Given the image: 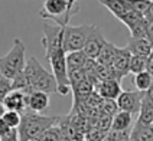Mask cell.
Here are the masks:
<instances>
[{"label": "cell", "mask_w": 153, "mask_h": 141, "mask_svg": "<svg viewBox=\"0 0 153 141\" xmlns=\"http://www.w3.org/2000/svg\"><path fill=\"white\" fill-rule=\"evenodd\" d=\"M59 117L43 115L42 112H35L26 109L22 112V120L17 127L19 141H36L49 127L58 123Z\"/></svg>", "instance_id": "cell-2"}, {"label": "cell", "mask_w": 153, "mask_h": 141, "mask_svg": "<svg viewBox=\"0 0 153 141\" xmlns=\"http://www.w3.org/2000/svg\"><path fill=\"white\" fill-rule=\"evenodd\" d=\"M146 95L149 97V100H150V101H153V83H152V86L146 91Z\"/></svg>", "instance_id": "cell-35"}, {"label": "cell", "mask_w": 153, "mask_h": 141, "mask_svg": "<svg viewBox=\"0 0 153 141\" xmlns=\"http://www.w3.org/2000/svg\"><path fill=\"white\" fill-rule=\"evenodd\" d=\"M139 123L146 125H152L153 123V101L149 100V97L146 95L142 100V105H140V109H139V115H137V120Z\"/></svg>", "instance_id": "cell-17"}, {"label": "cell", "mask_w": 153, "mask_h": 141, "mask_svg": "<svg viewBox=\"0 0 153 141\" xmlns=\"http://www.w3.org/2000/svg\"><path fill=\"white\" fill-rule=\"evenodd\" d=\"M79 12V4L72 3L71 0H43L39 16L52 23L65 27L68 26L71 17Z\"/></svg>", "instance_id": "cell-4"}, {"label": "cell", "mask_w": 153, "mask_h": 141, "mask_svg": "<svg viewBox=\"0 0 153 141\" xmlns=\"http://www.w3.org/2000/svg\"><path fill=\"white\" fill-rule=\"evenodd\" d=\"M42 46L45 48V58L56 78L58 94L67 95L71 91V85L67 71V52L64 49V27L55 23H43Z\"/></svg>", "instance_id": "cell-1"}, {"label": "cell", "mask_w": 153, "mask_h": 141, "mask_svg": "<svg viewBox=\"0 0 153 141\" xmlns=\"http://www.w3.org/2000/svg\"><path fill=\"white\" fill-rule=\"evenodd\" d=\"M71 1H72V3H78V0H71Z\"/></svg>", "instance_id": "cell-38"}, {"label": "cell", "mask_w": 153, "mask_h": 141, "mask_svg": "<svg viewBox=\"0 0 153 141\" xmlns=\"http://www.w3.org/2000/svg\"><path fill=\"white\" fill-rule=\"evenodd\" d=\"M133 125V114H130L127 111H121L120 109L116 115L113 117V123H111V130H117V131H127Z\"/></svg>", "instance_id": "cell-16"}, {"label": "cell", "mask_w": 153, "mask_h": 141, "mask_svg": "<svg viewBox=\"0 0 153 141\" xmlns=\"http://www.w3.org/2000/svg\"><path fill=\"white\" fill-rule=\"evenodd\" d=\"M9 130H10V128L7 127V124H6V123L3 121V118L0 117V138H1V137H3L4 134L7 133Z\"/></svg>", "instance_id": "cell-34"}, {"label": "cell", "mask_w": 153, "mask_h": 141, "mask_svg": "<svg viewBox=\"0 0 153 141\" xmlns=\"http://www.w3.org/2000/svg\"><path fill=\"white\" fill-rule=\"evenodd\" d=\"M126 141H130V140H126Z\"/></svg>", "instance_id": "cell-42"}, {"label": "cell", "mask_w": 153, "mask_h": 141, "mask_svg": "<svg viewBox=\"0 0 153 141\" xmlns=\"http://www.w3.org/2000/svg\"><path fill=\"white\" fill-rule=\"evenodd\" d=\"M130 59H131V53L128 52L127 48L116 49V55L111 62V68L114 71L117 81H121L126 75L130 74Z\"/></svg>", "instance_id": "cell-8"}, {"label": "cell", "mask_w": 153, "mask_h": 141, "mask_svg": "<svg viewBox=\"0 0 153 141\" xmlns=\"http://www.w3.org/2000/svg\"><path fill=\"white\" fill-rule=\"evenodd\" d=\"M152 83H153V75H152Z\"/></svg>", "instance_id": "cell-40"}, {"label": "cell", "mask_w": 153, "mask_h": 141, "mask_svg": "<svg viewBox=\"0 0 153 141\" xmlns=\"http://www.w3.org/2000/svg\"><path fill=\"white\" fill-rule=\"evenodd\" d=\"M100 111H101V114L114 117L120 111L119 105H117V101L116 100H102L101 105H100Z\"/></svg>", "instance_id": "cell-25"}, {"label": "cell", "mask_w": 153, "mask_h": 141, "mask_svg": "<svg viewBox=\"0 0 153 141\" xmlns=\"http://www.w3.org/2000/svg\"><path fill=\"white\" fill-rule=\"evenodd\" d=\"M146 63H147V56L131 55V59H130V72L134 75L143 72V71H146Z\"/></svg>", "instance_id": "cell-24"}, {"label": "cell", "mask_w": 153, "mask_h": 141, "mask_svg": "<svg viewBox=\"0 0 153 141\" xmlns=\"http://www.w3.org/2000/svg\"><path fill=\"white\" fill-rule=\"evenodd\" d=\"M145 19L147 22H153V0H150V4L145 13Z\"/></svg>", "instance_id": "cell-32"}, {"label": "cell", "mask_w": 153, "mask_h": 141, "mask_svg": "<svg viewBox=\"0 0 153 141\" xmlns=\"http://www.w3.org/2000/svg\"><path fill=\"white\" fill-rule=\"evenodd\" d=\"M105 135H107L105 131L100 130V128L95 127V125H91V127L88 128V131L85 133V138L90 141H104L105 140Z\"/></svg>", "instance_id": "cell-28"}, {"label": "cell", "mask_w": 153, "mask_h": 141, "mask_svg": "<svg viewBox=\"0 0 153 141\" xmlns=\"http://www.w3.org/2000/svg\"><path fill=\"white\" fill-rule=\"evenodd\" d=\"M98 81H95L93 78L87 76L85 79H82L81 82H78L76 85L71 86V89L74 92V100H85L90 95H93L95 92V83Z\"/></svg>", "instance_id": "cell-14"}, {"label": "cell", "mask_w": 153, "mask_h": 141, "mask_svg": "<svg viewBox=\"0 0 153 141\" xmlns=\"http://www.w3.org/2000/svg\"><path fill=\"white\" fill-rule=\"evenodd\" d=\"M82 141H90V140H87V138H84V140H82Z\"/></svg>", "instance_id": "cell-39"}, {"label": "cell", "mask_w": 153, "mask_h": 141, "mask_svg": "<svg viewBox=\"0 0 153 141\" xmlns=\"http://www.w3.org/2000/svg\"><path fill=\"white\" fill-rule=\"evenodd\" d=\"M10 91H13V83L12 79H9L6 76L0 74V104L3 102V100L7 97V94Z\"/></svg>", "instance_id": "cell-29"}, {"label": "cell", "mask_w": 153, "mask_h": 141, "mask_svg": "<svg viewBox=\"0 0 153 141\" xmlns=\"http://www.w3.org/2000/svg\"><path fill=\"white\" fill-rule=\"evenodd\" d=\"M143 97H145V92H140L137 89L136 91H121L116 101H117L119 109L127 111L134 115V114H139Z\"/></svg>", "instance_id": "cell-7"}, {"label": "cell", "mask_w": 153, "mask_h": 141, "mask_svg": "<svg viewBox=\"0 0 153 141\" xmlns=\"http://www.w3.org/2000/svg\"><path fill=\"white\" fill-rule=\"evenodd\" d=\"M26 48L23 42L19 38L13 39V45L4 56L0 58V74L9 79H13L15 76L20 74L26 65L25 58Z\"/></svg>", "instance_id": "cell-5"}, {"label": "cell", "mask_w": 153, "mask_h": 141, "mask_svg": "<svg viewBox=\"0 0 153 141\" xmlns=\"http://www.w3.org/2000/svg\"><path fill=\"white\" fill-rule=\"evenodd\" d=\"M124 1H126V4L128 6L130 10H134V12L143 15V16H145L146 10L150 4V0H124Z\"/></svg>", "instance_id": "cell-26"}, {"label": "cell", "mask_w": 153, "mask_h": 141, "mask_svg": "<svg viewBox=\"0 0 153 141\" xmlns=\"http://www.w3.org/2000/svg\"><path fill=\"white\" fill-rule=\"evenodd\" d=\"M0 117L7 124L9 128H17L20 124V120H22V114L17 111H12V109H4Z\"/></svg>", "instance_id": "cell-23"}, {"label": "cell", "mask_w": 153, "mask_h": 141, "mask_svg": "<svg viewBox=\"0 0 153 141\" xmlns=\"http://www.w3.org/2000/svg\"><path fill=\"white\" fill-rule=\"evenodd\" d=\"M126 48L131 55L149 56L153 52V43H150L146 38H130Z\"/></svg>", "instance_id": "cell-12"}, {"label": "cell", "mask_w": 153, "mask_h": 141, "mask_svg": "<svg viewBox=\"0 0 153 141\" xmlns=\"http://www.w3.org/2000/svg\"><path fill=\"white\" fill-rule=\"evenodd\" d=\"M87 61H88V56L85 55L82 50L68 52V53H67V71L71 72V71H75V69L84 68Z\"/></svg>", "instance_id": "cell-19"}, {"label": "cell", "mask_w": 153, "mask_h": 141, "mask_svg": "<svg viewBox=\"0 0 153 141\" xmlns=\"http://www.w3.org/2000/svg\"><path fill=\"white\" fill-rule=\"evenodd\" d=\"M49 107V94L42 91H32L29 92L27 98V109L35 112H43Z\"/></svg>", "instance_id": "cell-13"}, {"label": "cell", "mask_w": 153, "mask_h": 141, "mask_svg": "<svg viewBox=\"0 0 153 141\" xmlns=\"http://www.w3.org/2000/svg\"><path fill=\"white\" fill-rule=\"evenodd\" d=\"M58 141H72L71 138H68L67 135H64V134H61V137H59V140Z\"/></svg>", "instance_id": "cell-36"}, {"label": "cell", "mask_w": 153, "mask_h": 141, "mask_svg": "<svg viewBox=\"0 0 153 141\" xmlns=\"http://www.w3.org/2000/svg\"><path fill=\"white\" fill-rule=\"evenodd\" d=\"M98 1H100V4H102L113 16L117 17V19H120L124 13H127L130 10L124 0H98Z\"/></svg>", "instance_id": "cell-18"}, {"label": "cell", "mask_w": 153, "mask_h": 141, "mask_svg": "<svg viewBox=\"0 0 153 141\" xmlns=\"http://www.w3.org/2000/svg\"><path fill=\"white\" fill-rule=\"evenodd\" d=\"M146 39L150 43H153V22L146 23Z\"/></svg>", "instance_id": "cell-31"}, {"label": "cell", "mask_w": 153, "mask_h": 141, "mask_svg": "<svg viewBox=\"0 0 153 141\" xmlns=\"http://www.w3.org/2000/svg\"><path fill=\"white\" fill-rule=\"evenodd\" d=\"M119 20L123 25L127 26L128 30H131L133 27H136L139 23H142L145 20V16L140 15V13H137V12H134V10H128L127 13H124L123 16L120 17Z\"/></svg>", "instance_id": "cell-22"}, {"label": "cell", "mask_w": 153, "mask_h": 141, "mask_svg": "<svg viewBox=\"0 0 153 141\" xmlns=\"http://www.w3.org/2000/svg\"><path fill=\"white\" fill-rule=\"evenodd\" d=\"M146 71L149 72V74L153 75V52L147 56V63H146Z\"/></svg>", "instance_id": "cell-33"}, {"label": "cell", "mask_w": 153, "mask_h": 141, "mask_svg": "<svg viewBox=\"0 0 153 141\" xmlns=\"http://www.w3.org/2000/svg\"><path fill=\"white\" fill-rule=\"evenodd\" d=\"M94 25H79V26H65L64 27V49L65 52L82 50L87 38L90 36Z\"/></svg>", "instance_id": "cell-6"}, {"label": "cell", "mask_w": 153, "mask_h": 141, "mask_svg": "<svg viewBox=\"0 0 153 141\" xmlns=\"http://www.w3.org/2000/svg\"><path fill=\"white\" fill-rule=\"evenodd\" d=\"M152 128H153V123H152Z\"/></svg>", "instance_id": "cell-41"}, {"label": "cell", "mask_w": 153, "mask_h": 141, "mask_svg": "<svg viewBox=\"0 0 153 141\" xmlns=\"http://www.w3.org/2000/svg\"><path fill=\"white\" fill-rule=\"evenodd\" d=\"M104 43H105V38H104V35H102L101 29H100L98 26L94 25L90 36L87 38V42H85L84 48H82V52H84L90 59H97L101 48L104 46Z\"/></svg>", "instance_id": "cell-9"}, {"label": "cell", "mask_w": 153, "mask_h": 141, "mask_svg": "<svg viewBox=\"0 0 153 141\" xmlns=\"http://www.w3.org/2000/svg\"><path fill=\"white\" fill-rule=\"evenodd\" d=\"M121 91L120 81L117 79H102L95 83V94L102 100H117Z\"/></svg>", "instance_id": "cell-11"}, {"label": "cell", "mask_w": 153, "mask_h": 141, "mask_svg": "<svg viewBox=\"0 0 153 141\" xmlns=\"http://www.w3.org/2000/svg\"><path fill=\"white\" fill-rule=\"evenodd\" d=\"M126 140H130V130H127V131L110 130L107 133V135H105L104 141H126Z\"/></svg>", "instance_id": "cell-30"}, {"label": "cell", "mask_w": 153, "mask_h": 141, "mask_svg": "<svg viewBox=\"0 0 153 141\" xmlns=\"http://www.w3.org/2000/svg\"><path fill=\"white\" fill-rule=\"evenodd\" d=\"M61 134L62 133H61L59 127L55 124V125H52V127H49L36 141H58L61 137Z\"/></svg>", "instance_id": "cell-27"}, {"label": "cell", "mask_w": 153, "mask_h": 141, "mask_svg": "<svg viewBox=\"0 0 153 141\" xmlns=\"http://www.w3.org/2000/svg\"><path fill=\"white\" fill-rule=\"evenodd\" d=\"M23 72H25L26 78H27L30 92L42 91V92H46V94L58 92V82H56L55 75L52 72H49V71H46L42 66V63L35 56H30L26 61Z\"/></svg>", "instance_id": "cell-3"}, {"label": "cell", "mask_w": 153, "mask_h": 141, "mask_svg": "<svg viewBox=\"0 0 153 141\" xmlns=\"http://www.w3.org/2000/svg\"><path fill=\"white\" fill-rule=\"evenodd\" d=\"M27 98L29 94L19 89H13L7 94V97L3 100L1 105L4 109H12V111H17V112H25L27 109Z\"/></svg>", "instance_id": "cell-10"}, {"label": "cell", "mask_w": 153, "mask_h": 141, "mask_svg": "<svg viewBox=\"0 0 153 141\" xmlns=\"http://www.w3.org/2000/svg\"><path fill=\"white\" fill-rule=\"evenodd\" d=\"M130 141H153L152 125H146L136 121L134 127L130 130Z\"/></svg>", "instance_id": "cell-15"}, {"label": "cell", "mask_w": 153, "mask_h": 141, "mask_svg": "<svg viewBox=\"0 0 153 141\" xmlns=\"http://www.w3.org/2000/svg\"><path fill=\"white\" fill-rule=\"evenodd\" d=\"M133 83H134L137 91L146 92L152 86V74H149L147 71H143V72H140V74H136L133 76Z\"/></svg>", "instance_id": "cell-21"}, {"label": "cell", "mask_w": 153, "mask_h": 141, "mask_svg": "<svg viewBox=\"0 0 153 141\" xmlns=\"http://www.w3.org/2000/svg\"><path fill=\"white\" fill-rule=\"evenodd\" d=\"M116 49H117L116 45H113L111 42L105 41L104 46L101 48V50H100V53H98V56H97L95 61H97L98 63H101V65L111 66V62H113L114 55H116Z\"/></svg>", "instance_id": "cell-20"}, {"label": "cell", "mask_w": 153, "mask_h": 141, "mask_svg": "<svg viewBox=\"0 0 153 141\" xmlns=\"http://www.w3.org/2000/svg\"><path fill=\"white\" fill-rule=\"evenodd\" d=\"M3 111H4V108H3V105L0 104V115H1V112H3Z\"/></svg>", "instance_id": "cell-37"}]
</instances>
